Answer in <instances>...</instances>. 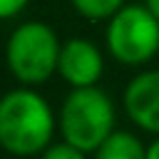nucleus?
Masks as SVG:
<instances>
[{
  "label": "nucleus",
  "instance_id": "1",
  "mask_svg": "<svg viewBox=\"0 0 159 159\" xmlns=\"http://www.w3.org/2000/svg\"><path fill=\"white\" fill-rule=\"evenodd\" d=\"M55 112L32 87H17L0 97V149L12 157H42L52 147Z\"/></svg>",
  "mask_w": 159,
  "mask_h": 159
},
{
  "label": "nucleus",
  "instance_id": "2",
  "mask_svg": "<svg viewBox=\"0 0 159 159\" xmlns=\"http://www.w3.org/2000/svg\"><path fill=\"white\" fill-rule=\"evenodd\" d=\"M114 102L99 87L72 89L60 107V132L62 142L77 147L84 154H94L117 129H114Z\"/></svg>",
  "mask_w": 159,
  "mask_h": 159
},
{
  "label": "nucleus",
  "instance_id": "3",
  "mask_svg": "<svg viewBox=\"0 0 159 159\" xmlns=\"http://www.w3.org/2000/svg\"><path fill=\"white\" fill-rule=\"evenodd\" d=\"M60 40L55 30L40 20L17 25L5 45V62L10 75L22 87H37L47 82L60 65Z\"/></svg>",
  "mask_w": 159,
  "mask_h": 159
},
{
  "label": "nucleus",
  "instance_id": "4",
  "mask_svg": "<svg viewBox=\"0 0 159 159\" xmlns=\"http://www.w3.org/2000/svg\"><path fill=\"white\" fill-rule=\"evenodd\" d=\"M104 42L117 62L127 67L147 65L159 52V20L147 5H124L107 20Z\"/></svg>",
  "mask_w": 159,
  "mask_h": 159
},
{
  "label": "nucleus",
  "instance_id": "5",
  "mask_svg": "<svg viewBox=\"0 0 159 159\" xmlns=\"http://www.w3.org/2000/svg\"><path fill=\"white\" fill-rule=\"evenodd\" d=\"M57 72L72 89L97 87V82L104 72V57L92 40L70 37L67 42H62Z\"/></svg>",
  "mask_w": 159,
  "mask_h": 159
},
{
  "label": "nucleus",
  "instance_id": "6",
  "mask_svg": "<svg viewBox=\"0 0 159 159\" xmlns=\"http://www.w3.org/2000/svg\"><path fill=\"white\" fill-rule=\"evenodd\" d=\"M124 109L139 129L159 137V70H147L129 80Z\"/></svg>",
  "mask_w": 159,
  "mask_h": 159
},
{
  "label": "nucleus",
  "instance_id": "7",
  "mask_svg": "<svg viewBox=\"0 0 159 159\" xmlns=\"http://www.w3.org/2000/svg\"><path fill=\"white\" fill-rule=\"evenodd\" d=\"M94 159H147V147L132 132L117 129L97 152Z\"/></svg>",
  "mask_w": 159,
  "mask_h": 159
},
{
  "label": "nucleus",
  "instance_id": "8",
  "mask_svg": "<svg viewBox=\"0 0 159 159\" xmlns=\"http://www.w3.org/2000/svg\"><path fill=\"white\" fill-rule=\"evenodd\" d=\"M70 5L84 20L99 22V20H112L127 5V0H70Z\"/></svg>",
  "mask_w": 159,
  "mask_h": 159
},
{
  "label": "nucleus",
  "instance_id": "9",
  "mask_svg": "<svg viewBox=\"0 0 159 159\" xmlns=\"http://www.w3.org/2000/svg\"><path fill=\"white\" fill-rule=\"evenodd\" d=\"M40 159H87V154L80 152L77 147L67 144V142H55Z\"/></svg>",
  "mask_w": 159,
  "mask_h": 159
},
{
  "label": "nucleus",
  "instance_id": "10",
  "mask_svg": "<svg viewBox=\"0 0 159 159\" xmlns=\"http://www.w3.org/2000/svg\"><path fill=\"white\" fill-rule=\"evenodd\" d=\"M30 0H0V20H10L27 7Z\"/></svg>",
  "mask_w": 159,
  "mask_h": 159
},
{
  "label": "nucleus",
  "instance_id": "11",
  "mask_svg": "<svg viewBox=\"0 0 159 159\" xmlns=\"http://www.w3.org/2000/svg\"><path fill=\"white\" fill-rule=\"evenodd\" d=\"M147 159H159V137L147 147Z\"/></svg>",
  "mask_w": 159,
  "mask_h": 159
},
{
  "label": "nucleus",
  "instance_id": "12",
  "mask_svg": "<svg viewBox=\"0 0 159 159\" xmlns=\"http://www.w3.org/2000/svg\"><path fill=\"white\" fill-rule=\"evenodd\" d=\"M144 5H147V7L154 12V17L159 20V0H144Z\"/></svg>",
  "mask_w": 159,
  "mask_h": 159
}]
</instances>
